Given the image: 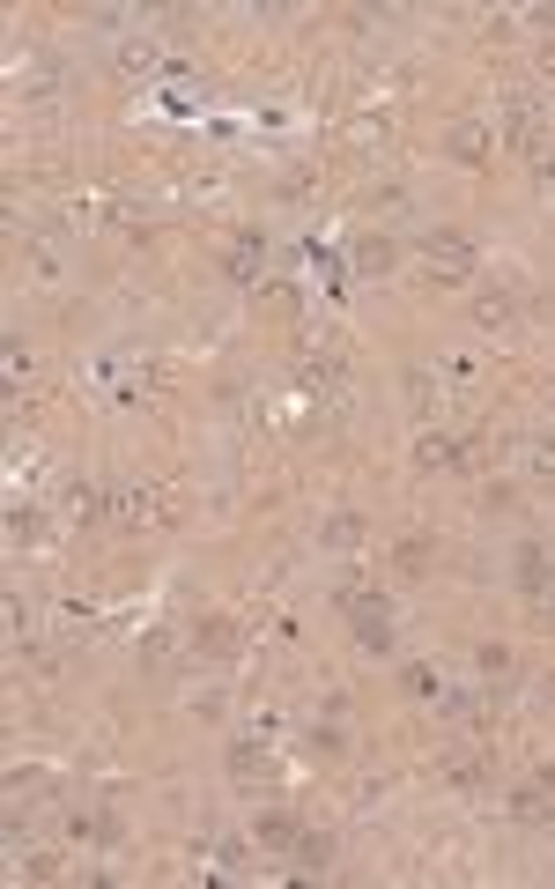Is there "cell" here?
I'll return each instance as SVG.
<instances>
[{
    "label": "cell",
    "instance_id": "4",
    "mask_svg": "<svg viewBox=\"0 0 555 889\" xmlns=\"http://www.w3.org/2000/svg\"><path fill=\"white\" fill-rule=\"evenodd\" d=\"M222 275H230V282H259V275H267V238H259V230H238V238L222 246Z\"/></svg>",
    "mask_w": 555,
    "mask_h": 889
},
{
    "label": "cell",
    "instance_id": "9",
    "mask_svg": "<svg viewBox=\"0 0 555 889\" xmlns=\"http://www.w3.org/2000/svg\"><path fill=\"white\" fill-rule=\"evenodd\" d=\"M437 771H444V778H452L460 794H489V764H482L474 749H452V756H444Z\"/></svg>",
    "mask_w": 555,
    "mask_h": 889
},
{
    "label": "cell",
    "instance_id": "27",
    "mask_svg": "<svg viewBox=\"0 0 555 889\" xmlns=\"http://www.w3.org/2000/svg\"><path fill=\"white\" fill-rule=\"evenodd\" d=\"M548 615H555V585H548Z\"/></svg>",
    "mask_w": 555,
    "mask_h": 889
},
{
    "label": "cell",
    "instance_id": "22",
    "mask_svg": "<svg viewBox=\"0 0 555 889\" xmlns=\"http://www.w3.org/2000/svg\"><path fill=\"white\" fill-rule=\"evenodd\" d=\"M482 675H511V652H504V645H482Z\"/></svg>",
    "mask_w": 555,
    "mask_h": 889
},
{
    "label": "cell",
    "instance_id": "21",
    "mask_svg": "<svg viewBox=\"0 0 555 889\" xmlns=\"http://www.w3.org/2000/svg\"><path fill=\"white\" fill-rule=\"evenodd\" d=\"M141 660H149V668H178V645L155 630V638H141Z\"/></svg>",
    "mask_w": 555,
    "mask_h": 889
},
{
    "label": "cell",
    "instance_id": "3",
    "mask_svg": "<svg viewBox=\"0 0 555 889\" xmlns=\"http://www.w3.org/2000/svg\"><path fill=\"white\" fill-rule=\"evenodd\" d=\"M423 260H430L437 282H466V275H474V238H460V230H430V238H423Z\"/></svg>",
    "mask_w": 555,
    "mask_h": 889
},
{
    "label": "cell",
    "instance_id": "2",
    "mask_svg": "<svg viewBox=\"0 0 555 889\" xmlns=\"http://www.w3.org/2000/svg\"><path fill=\"white\" fill-rule=\"evenodd\" d=\"M340 615L356 623V645L363 652H393V608H385V593H370V585H340Z\"/></svg>",
    "mask_w": 555,
    "mask_h": 889
},
{
    "label": "cell",
    "instance_id": "28",
    "mask_svg": "<svg viewBox=\"0 0 555 889\" xmlns=\"http://www.w3.org/2000/svg\"><path fill=\"white\" fill-rule=\"evenodd\" d=\"M548 556H555V549H548Z\"/></svg>",
    "mask_w": 555,
    "mask_h": 889
},
{
    "label": "cell",
    "instance_id": "24",
    "mask_svg": "<svg viewBox=\"0 0 555 889\" xmlns=\"http://www.w3.org/2000/svg\"><path fill=\"white\" fill-rule=\"evenodd\" d=\"M533 475H555V445H533Z\"/></svg>",
    "mask_w": 555,
    "mask_h": 889
},
{
    "label": "cell",
    "instance_id": "15",
    "mask_svg": "<svg viewBox=\"0 0 555 889\" xmlns=\"http://www.w3.org/2000/svg\"><path fill=\"white\" fill-rule=\"evenodd\" d=\"M230 778H238V786H267V749L238 741V749H230Z\"/></svg>",
    "mask_w": 555,
    "mask_h": 889
},
{
    "label": "cell",
    "instance_id": "19",
    "mask_svg": "<svg viewBox=\"0 0 555 889\" xmlns=\"http://www.w3.org/2000/svg\"><path fill=\"white\" fill-rule=\"evenodd\" d=\"M304 749H311V756H340V749H348V734L326 719V727H311V734H304Z\"/></svg>",
    "mask_w": 555,
    "mask_h": 889
},
{
    "label": "cell",
    "instance_id": "25",
    "mask_svg": "<svg viewBox=\"0 0 555 889\" xmlns=\"http://www.w3.org/2000/svg\"><path fill=\"white\" fill-rule=\"evenodd\" d=\"M541 67H548V75H555V45H548V53H541Z\"/></svg>",
    "mask_w": 555,
    "mask_h": 889
},
{
    "label": "cell",
    "instance_id": "16",
    "mask_svg": "<svg viewBox=\"0 0 555 889\" xmlns=\"http://www.w3.org/2000/svg\"><path fill=\"white\" fill-rule=\"evenodd\" d=\"M393 563H401L407 579H423V571H430V563H437V542H430V534H407L401 549H393Z\"/></svg>",
    "mask_w": 555,
    "mask_h": 889
},
{
    "label": "cell",
    "instance_id": "26",
    "mask_svg": "<svg viewBox=\"0 0 555 889\" xmlns=\"http://www.w3.org/2000/svg\"><path fill=\"white\" fill-rule=\"evenodd\" d=\"M548 705H555V675H548Z\"/></svg>",
    "mask_w": 555,
    "mask_h": 889
},
{
    "label": "cell",
    "instance_id": "5",
    "mask_svg": "<svg viewBox=\"0 0 555 889\" xmlns=\"http://www.w3.org/2000/svg\"><path fill=\"white\" fill-rule=\"evenodd\" d=\"M415 467H444V475H452V467H482V445H474V437H423V453H415Z\"/></svg>",
    "mask_w": 555,
    "mask_h": 889
},
{
    "label": "cell",
    "instance_id": "1",
    "mask_svg": "<svg viewBox=\"0 0 555 889\" xmlns=\"http://www.w3.org/2000/svg\"><path fill=\"white\" fill-rule=\"evenodd\" d=\"M504 149L533 156V163L555 149V141H548V112H541V96H533V90H504Z\"/></svg>",
    "mask_w": 555,
    "mask_h": 889
},
{
    "label": "cell",
    "instance_id": "6",
    "mask_svg": "<svg viewBox=\"0 0 555 889\" xmlns=\"http://www.w3.org/2000/svg\"><path fill=\"white\" fill-rule=\"evenodd\" d=\"M489 149H504V141H496L482 119H460L452 134H444V156H452V163H489Z\"/></svg>",
    "mask_w": 555,
    "mask_h": 889
},
{
    "label": "cell",
    "instance_id": "7",
    "mask_svg": "<svg viewBox=\"0 0 555 889\" xmlns=\"http://www.w3.org/2000/svg\"><path fill=\"white\" fill-rule=\"evenodd\" d=\"M238 645H245V630H238L230 615H200V623H193V652H208V660H230Z\"/></svg>",
    "mask_w": 555,
    "mask_h": 889
},
{
    "label": "cell",
    "instance_id": "12",
    "mask_svg": "<svg viewBox=\"0 0 555 889\" xmlns=\"http://www.w3.org/2000/svg\"><path fill=\"white\" fill-rule=\"evenodd\" d=\"M511 823H555V794L533 778V786H519L511 794Z\"/></svg>",
    "mask_w": 555,
    "mask_h": 889
},
{
    "label": "cell",
    "instance_id": "14",
    "mask_svg": "<svg viewBox=\"0 0 555 889\" xmlns=\"http://www.w3.org/2000/svg\"><path fill=\"white\" fill-rule=\"evenodd\" d=\"M401 260V246L393 238H356V275H385Z\"/></svg>",
    "mask_w": 555,
    "mask_h": 889
},
{
    "label": "cell",
    "instance_id": "13",
    "mask_svg": "<svg viewBox=\"0 0 555 889\" xmlns=\"http://www.w3.org/2000/svg\"><path fill=\"white\" fill-rule=\"evenodd\" d=\"M304 394L340 400V364H334V356H304Z\"/></svg>",
    "mask_w": 555,
    "mask_h": 889
},
{
    "label": "cell",
    "instance_id": "18",
    "mask_svg": "<svg viewBox=\"0 0 555 889\" xmlns=\"http://www.w3.org/2000/svg\"><path fill=\"white\" fill-rule=\"evenodd\" d=\"M297 859H304V867H326V859H334V837H326V830H304V837H297Z\"/></svg>",
    "mask_w": 555,
    "mask_h": 889
},
{
    "label": "cell",
    "instance_id": "17",
    "mask_svg": "<svg viewBox=\"0 0 555 889\" xmlns=\"http://www.w3.org/2000/svg\"><path fill=\"white\" fill-rule=\"evenodd\" d=\"M363 542V512H334L326 520V549H356Z\"/></svg>",
    "mask_w": 555,
    "mask_h": 889
},
{
    "label": "cell",
    "instance_id": "10",
    "mask_svg": "<svg viewBox=\"0 0 555 889\" xmlns=\"http://www.w3.org/2000/svg\"><path fill=\"white\" fill-rule=\"evenodd\" d=\"M474 319H482V327H511V319H519V289H474Z\"/></svg>",
    "mask_w": 555,
    "mask_h": 889
},
{
    "label": "cell",
    "instance_id": "23",
    "mask_svg": "<svg viewBox=\"0 0 555 889\" xmlns=\"http://www.w3.org/2000/svg\"><path fill=\"white\" fill-rule=\"evenodd\" d=\"M8 534H15V542H31V534H37V512H31V504H15V512H8Z\"/></svg>",
    "mask_w": 555,
    "mask_h": 889
},
{
    "label": "cell",
    "instance_id": "20",
    "mask_svg": "<svg viewBox=\"0 0 555 889\" xmlns=\"http://www.w3.org/2000/svg\"><path fill=\"white\" fill-rule=\"evenodd\" d=\"M401 689H407V697H444L437 668H407V675H401Z\"/></svg>",
    "mask_w": 555,
    "mask_h": 889
},
{
    "label": "cell",
    "instance_id": "8",
    "mask_svg": "<svg viewBox=\"0 0 555 889\" xmlns=\"http://www.w3.org/2000/svg\"><path fill=\"white\" fill-rule=\"evenodd\" d=\"M511 579H519L525 593H541V601H548V585H555V556L541 549V542H525V549L511 556Z\"/></svg>",
    "mask_w": 555,
    "mask_h": 889
},
{
    "label": "cell",
    "instance_id": "11",
    "mask_svg": "<svg viewBox=\"0 0 555 889\" xmlns=\"http://www.w3.org/2000/svg\"><path fill=\"white\" fill-rule=\"evenodd\" d=\"M297 837H304V823H297L289 808H267V816H259V845H267V853H297Z\"/></svg>",
    "mask_w": 555,
    "mask_h": 889
}]
</instances>
